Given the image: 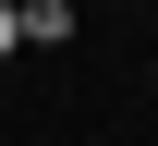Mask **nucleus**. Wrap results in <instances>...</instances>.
I'll use <instances>...</instances> for the list:
<instances>
[{"label":"nucleus","mask_w":158,"mask_h":146,"mask_svg":"<svg viewBox=\"0 0 158 146\" xmlns=\"http://www.w3.org/2000/svg\"><path fill=\"white\" fill-rule=\"evenodd\" d=\"M73 37V0H24V49H61Z\"/></svg>","instance_id":"1"},{"label":"nucleus","mask_w":158,"mask_h":146,"mask_svg":"<svg viewBox=\"0 0 158 146\" xmlns=\"http://www.w3.org/2000/svg\"><path fill=\"white\" fill-rule=\"evenodd\" d=\"M12 49H24V0H0V61H12Z\"/></svg>","instance_id":"2"}]
</instances>
